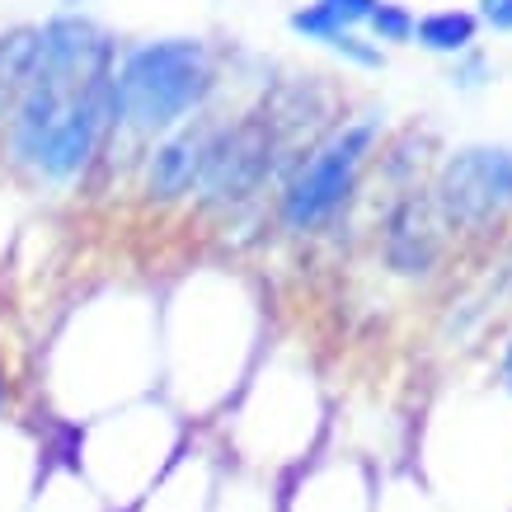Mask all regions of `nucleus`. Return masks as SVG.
I'll return each mask as SVG.
<instances>
[{
	"instance_id": "nucleus-1",
	"label": "nucleus",
	"mask_w": 512,
	"mask_h": 512,
	"mask_svg": "<svg viewBox=\"0 0 512 512\" xmlns=\"http://www.w3.org/2000/svg\"><path fill=\"white\" fill-rule=\"evenodd\" d=\"M207 90H212V57L198 38L141 43L113 76V118H132L137 127L156 132L198 109Z\"/></svg>"
},
{
	"instance_id": "nucleus-2",
	"label": "nucleus",
	"mask_w": 512,
	"mask_h": 512,
	"mask_svg": "<svg viewBox=\"0 0 512 512\" xmlns=\"http://www.w3.org/2000/svg\"><path fill=\"white\" fill-rule=\"evenodd\" d=\"M372 137H376L372 123H353V127H343V132H334V137L301 165V174L287 184V198H282V212H287L292 226L306 231V226L325 221L329 212L348 198L357 165L372 151Z\"/></svg>"
},
{
	"instance_id": "nucleus-3",
	"label": "nucleus",
	"mask_w": 512,
	"mask_h": 512,
	"mask_svg": "<svg viewBox=\"0 0 512 512\" xmlns=\"http://www.w3.org/2000/svg\"><path fill=\"white\" fill-rule=\"evenodd\" d=\"M437 198L447 207L451 221H489L503 207H512V151L503 146H470L461 156L447 160Z\"/></svg>"
},
{
	"instance_id": "nucleus-4",
	"label": "nucleus",
	"mask_w": 512,
	"mask_h": 512,
	"mask_svg": "<svg viewBox=\"0 0 512 512\" xmlns=\"http://www.w3.org/2000/svg\"><path fill=\"white\" fill-rule=\"evenodd\" d=\"M268 170V141L254 132V127H240V132H226V137L207 141V156H202V188L221 202L249 198L254 184L264 179Z\"/></svg>"
},
{
	"instance_id": "nucleus-5",
	"label": "nucleus",
	"mask_w": 512,
	"mask_h": 512,
	"mask_svg": "<svg viewBox=\"0 0 512 512\" xmlns=\"http://www.w3.org/2000/svg\"><path fill=\"white\" fill-rule=\"evenodd\" d=\"M207 141H212L207 132H184V137H174L170 146H160L156 160H151V193H160V198L184 193V188L202 174Z\"/></svg>"
},
{
	"instance_id": "nucleus-6",
	"label": "nucleus",
	"mask_w": 512,
	"mask_h": 512,
	"mask_svg": "<svg viewBox=\"0 0 512 512\" xmlns=\"http://www.w3.org/2000/svg\"><path fill=\"white\" fill-rule=\"evenodd\" d=\"M390 264L400 268V273H423V268L433 264V240H428V226H423V212L409 202V207H400L395 212V221H390Z\"/></svg>"
},
{
	"instance_id": "nucleus-7",
	"label": "nucleus",
	"mask_w": 512,
	"mask_h": 512,
	"mask_svg": "<svg viewBox=\"0 0 512 512\" xmlns=\"http://www.w3.org/2000/svg\"><path fill=\"white\" fill-rule=\"evenodd\" d=\"M414 33L433 52H466L475 43V15H466V10H437V15H423L414 24Z\"/></svg>"
},
{
	"instance_id": "nucleus-8",
	"label": "nucleus",
	"mask_w": 512,
	"mask_h": 512,
	"mask_svg": "<svg viewBox=\"0 0 512 512\" xmlns=\"http://www.w3.org/2000/svg\"><path fill=\"white\" fill-rule=\"evenodd\" d=\"M292 29L306 33V38H325V43H334V38L343 33V19L334 15V5H325V0H320V5L296 10V15H292Z\"/></svg>"
},
{
	"instance_id": "nucleus-9",
	"label": "nucleus",
	"mask_w": 512,
	"mask_h": 512,
	"mask_svg": "<svg viewBox=\"0 0 512 512\" xmlns=\"http://www.w3.org/2000/svg\"><path fill=\"white\" fill-rule=\"evenodd\" d=\"M367 24H372V33L381 43H404L414 33V15L404 5H376L372 15H367Z\"/></svg>"
},
{
	"instance_id": "nucleus-10",
	"label": "nucleus",
	"mask_w": 512,
	"mask_h": 512,
	"mask_svg": "<svg viewBox=\"0 0 512 512\" xmlns=\"http://www.w3.org/2000/svg\"><path fill=\"white\" fill-rule=\"evenodd\" d=\"M329 47H334V52H343V57H353V62H362V66H381V52H376V47H362L353 33H339Z\"/></svg>"
},
{
	"instance_id": "nucleus-11",
	"label": "nucleus",
	"mask_w": 512,
	"mask_h": 512,
	"mask_svg": "<svg viewBox=\"0 0 512 512\" xmlns=\"http://www.w3.org/2000/svg\"><path fill=\"white\" fill-rule=\"evenodd\" d=\"M480 15L489 19L498 33H512V0H480Z\"/></svg>"
},
{
	"instance_id": "nucleus-12",
	"label": "nucleus",
	"mask_w": 512,
	"mask_h": 512,
	"mask_svg": "<svg viewBox=\"0 0 512 512\" xmlns=\"http://www.w3.org/2000/svg\"><path fill=\"white\" fill-rule=\"evenodd\" d=\"M325 5H334V15L343 19V24H353V19H367L376 10V0H325Z\"/></svg>"
},
{
	"instance_id": "nucleus-13",
	"label": "nucleus",
	"mask_w": 512,
	"mask_h": 512,
	"mask_svg": "<svg viewBox=\"0 0 512 512\" xmlns=\"http://www.w3.org/2000/svg\"><path fill=\"white\" fill-rule=\"evenodd\" d=\"M503 381H508V390H512V348H508V357H503Z\"/></svg>"
},
{
	"instance_id": "nucleus-14",
	"label": "nucleus",
	"mask_w": 512,
	"mask_h": 512,
	"mask_svg": "<svg viewBox=\"0 0 512 512\" xmlns=\"http://www.w3.org/2000/svg\"><path fill=\"white\" fill-rule=\"evenodd\" d=\"M5 94H10V85H5V80H0V104H5Z\"/></svg>"
},
{
	"instance_id": "nucleus-15",
	"label": "nucleus",
	"mask_w": 512,
	"mask_h": 512,
	"mask_svg": "<svg viewBox=\"0 0 512 512\" xmlns=\"http://www.w3.org/2000/svg\"><path fill=\"white\" fill-rule=\"evenodd\" d=\"M0 404H5V381H0Z\"/></svg>"
}]
</instances>
